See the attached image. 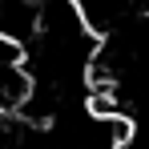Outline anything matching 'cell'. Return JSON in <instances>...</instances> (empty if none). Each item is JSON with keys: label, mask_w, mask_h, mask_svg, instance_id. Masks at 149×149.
Masks as SVG:
<instances>
[{"label": "cell", "mask_w": 149, "mask_h": 149, "mask_svg": "<svg viewBox=\"0 0 149 149\" xmlns=\"http://www.w3.org/2000/svg\"><path fill=\"white\" fill-rule=\"evenodd\" d=\"M40 32V0H0V40L28 49Z\"/></svg>", "instance_id": "obj_1"}]
</instances>
